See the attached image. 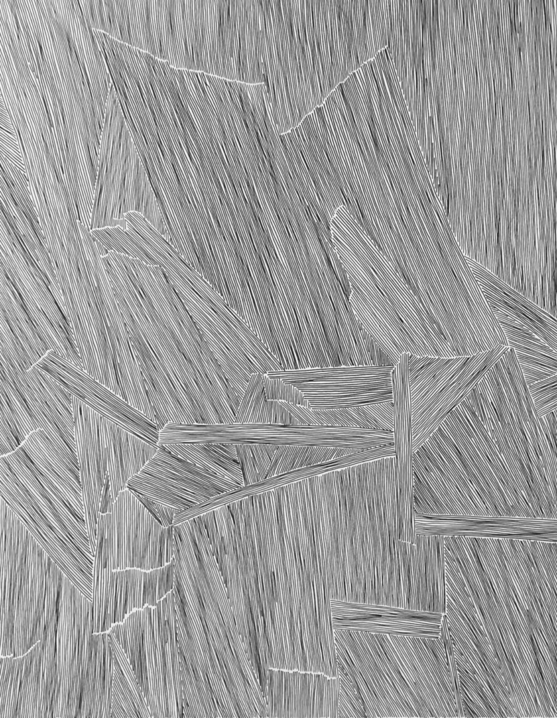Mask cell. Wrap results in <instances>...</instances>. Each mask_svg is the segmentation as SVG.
Masks as SVG:
<instances>
[{
	"label": "cell",
	"mask_w": 557,
	"mask_h": 718,
	"mask_svg": "<svg viewBox=\"0 0 557 718\" xmlns=\"http://www.w3.org/2000/svg\"><path fill=\"white\" fill-rule=\"evenodd\" d=\"M0 496L91 601L94 553L85 514L38 469L21 445L0 456Z\"/></svg>",
	"instance_id": "obj_1"
},
{
	"label": "cell",
	"mask_w": 557,
	"mask_h": 718,
	"mask_svg": "<svg viewBox=\"0 0 557 718\" xmlns=\"http://www.w3.org/2000/svg\"><path fill=\"white\" fill-rule=\"evenodd\" d=\"M1 656H21L40 641L65 576L0 498Z\"/></svg>",
	"instance_id": "obj_2"
},
{
	"label": "cell",
	"mask_w": 557,
	"mask_h": 718,
	"mask_svg": "<svg viewBox=\"0 0 557 718\" xmlns=\"http://www.w3.org/2000/svg\"><path fill=\"white\" fill-rule=\"evenodd\" d=\"M508 349L507 346L498 345L474 355L452 358L409 354L413 452Z\"/></svg>",
	"instance_id": "obj_3"
},
{
	"label": "cell",
	"mask_w": 557,
	"mask_h": 718,
	"mask_svg": "<svg viewBox=\"0 0 557 718\" xmlns=\"http://www.w3.org/2000/svg\"><path fill=\"white\" fill-rule=\"evenodd\" d=\"M173 526H163L129 488L100 515L93 569L149 571L174 555Z\"/></svg>",
	"instance_id": "obj_4"
},
{
	"label": "cell",
	"mask_w": 557,
	"mask_h": 718,
	"mask_svg": "<svg viewBox=\"0 0 557 718\" xmlns=\"http://www.w3.org/2000/svg\"><path fill=\"white\" fill-rule=\"evenodd\" d=\"M68 578L60 592L58 611L48 621L42 639L51 655L57 678L53 717H78L93 634L92 603Z\"/></svg>",
	"instance_id": "obj_5"
},
{
	"label": "cell",
	"mask_w": 557,
	"mask_h": 718,
	"mask_svg": "<svg viewBox=\"0 0 557 718\" xmlns=\"http://www.w3.org/2000/svg\"><path fill=\"white\" fill-rule=\"evenodd\" d=\"M394 366H340L271 372L300 390L314 409L353 408L392 401Z\"/></svg>",
	"instance_id": "obj_6"
},
{
	"label": "cell",
	"mask_w": 557,
	"mask_h": 718,
	"mask_svg": "<svg viewBox=\"0 0 557 718\" xmlns=\"http://www.w3.org/2000/svg\"><path fill=\"white\" fill-rule=\"evenodd\" d=\"M128 658L109 632L93 633L78 717H136L143 695Z\"/></svg>",
	"instance_id": "obj_7"
},
{
	"label": "cell",
	"mask_w": 557,
	"mask_h": 718,
	"mask_svg": "<svg viewBox=\"0 0 557 718\" xmlns=\"http://www.w3.org/2000/svg\"><path fill=\"white\" fill-rule=\"evenodd\" d=\"M158 446L155 455L127 483V488L137 494L180 513L243 487Z\"/></svg>",
	"instance_id": "obj_8"
},
{
	"label": "cell",
	"mask_w": 557,
	"mask_h": 718,
	"mask_svg": "<svg viewBox=\"0 0 557 718\" xmlns=\"http://www.w3.org/2000/svg\"><path fill=\"white\" fill-rule=\"evenodd\" d=\"M74 438L85 518L94 553L100 506L110 488V430L112 422L90 407L74 408Z\"/></svg>",
	"instance_id": "obj_9"
},
{
	"label": "cell",
	"mask_w": 557,
	"mask_h": 718,
	"mask_svg": "<svg viewBox=\"0 0 557 718\" xmlns=\"http://www.w3.org/2000/svg\"><path fill=\"white\" fill-rule=\"evenodd\" d=\"M416 534L556 541V519L415 515Z\"/></svg>",
	"instance_id": "obj_10"
},
{
	"label": "cell",
	"mask_w": 557,
	"mask_h": 718,
	"mask_svg": "<svg viewBox=\"0 0 557 718\" xmlns=\"http://www.w3.org/2000/svg\"><path fill=\"white\" fill-rule=\"evenodd\" d=\"M144 571L93 570V633L107 631L123 620L135 608H142Z\"/></svg>",
	"instance_id": "obj_11"
},
{
	"label": "cell",
	"mask_w": 557,
	"mask_h": 718,
	"mask_svg": "<svg viewBox=\"0 0 557 718\" xmlns=\"http://www.w3.org/2000/svg\"><path fill=\"white\" fill-rule=\"evenodd\" d=\"M482 291L501 328L525 331L557 351L556 317L551 315L501 280L480 281Z\"/></svg>",
	"instance_id": "obj_12"
},
{
	"label": "cell",
	"mask_w": 557,
	"mask_h": 718,
	"mask_svg": "<svg viewBox=\"0 0 557 718\" xmlns=\"http://www.w3.org/2000/svg\"><path fill=\"white\" fill-rule=\"evenodd\" d=\"M21 446L38 469L85 514L78 463L63 455L41 429L29 434Z\"/></svg>",
	"instance_id": "obj_13"
},
{
	"label": "cell",
	"mask_w": 557,
	"mask_h": 718,
	"mask_svg": "<svg viewBox=\"0 0 557 718\" xmlns=\"http://www.w3.org/2000/svg\"><path fill=\"white\" fill-rule=\"evenodd\" d=\"M161 446L187 461L232 479L245 487L235 444L179 443Z\"/></svg>",
	"instance_id": "obj_14"
},
{
	"label": "cell",
	"mask_w": 557,
	"mask_h": 718,
	"mask_svg": "<svg viewBox=\"0 0 557 718\" xmlns=\"http://www.w3.org/2000/svg\"><path fill=\"white\" fill-rule=\"evenodd\" d=\"M263 373L251 375L239 406L234 423L244 424L300 425L278 400L268 399L264 392Z\"/></svg>",
	"instance_id": "obj_15"
},
{
	"label": "cell",
	"mask_w": 557,
	"mask_h": 718,
	"mask_svg": "<svg viewBox=\"0 0 557 718\" xmlns=\"http://www.w3.org/2000/svg\"><path fill=\"white\" fill-rule=\"evenodd\" d=\"M278 446L269 444L235 445L244 486L253 485L266 479V475Z\"/></svg>",
	"instance_id": "obj_16"
},
{
	"label": "cell",
	"mask_w": 557,
	"mask_h": 718,
	"mask_svg": "<svg viewBox=\"0 0 557 718\" xmlns=\"http://www.w3.org/2000/svg\"><path fill=\"white\" fill-rule=\"evenodd\" d=\"M351 408L365 428L393 432L392 401L353 407Z\"/></svg>",
	"instance_id": "obj_17"
},
{
	"label": "cell",
	"mask_w": 557,
	"mask_h": 718,
	"mask_svg": "<svg viewBox=\"0 0 557 718\" xmlns=\"http://www.w3.org/2000/svg\"><path fill=\"white\" fill-rule=\"evenodd\" d=\"M527 387L539 417L557 410V375Z\"/></svg>",
	"instance_id": "obj_18"
},
{
	"label": "cell",
	"mask_w": 557,
	"mask_h": 718,
	"mask_svg": "<svg viewBox=\"0 0 557 718\" xmlns=\"http://www.w3.org/2000/svg\"><path fill=\"white\" fill-rule=\"evenodd\" d=\"M134 493V492H133ZM150 513L164 527L174 525V519L179 513L176 510L161 503L147 499L134 493Z\"/></svg>",
	"instance_id": "obj_19"
},
{
	"label": "cell",
	"mask_w": 557,
	"mask_h": 718,
	"mask_svg": "<svg viewBox=\"0 0 557 718\" xmlns=\"http://www.w3.org/2000/svg\"><path fill=\"white\" fill-rule=\"evenodd\" d=\"M288 490H289V488H288ZM289 497H290V494H289ZM290 520H291V515H290ZM291 529H292V525H291Z\"/></svg>",
	"instance_id": "obj_20"
}]
</instances>
